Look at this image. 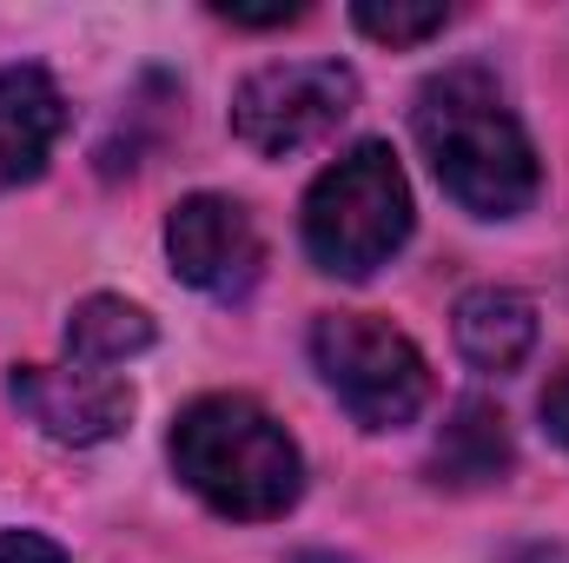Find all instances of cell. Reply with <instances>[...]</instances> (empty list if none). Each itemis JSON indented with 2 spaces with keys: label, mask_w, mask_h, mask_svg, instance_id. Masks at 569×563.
I'll return each instance as SVG.
<instances>
[{
  "label": "cell",
  "mask_w": 569,
  "mask_h": 563,
  "mask_svg": "<svg viewBox=\"0 0 569 563\" xmlns=\"http://www.w3.org/2000/svg\"><path fill=\"white\" fill-rule=\"evenodd\" d=\"M0 563H67V551L40 531H0Z\"/></svg>",
  "instance_id": "5bb4252c"
},
{
  "label": "cell",
  "mask_w": 569,
  "mask_h": 563,
  "mask_svg": "<svg viewBox=\"0 0 569 563\" xmlns=\"http://www.w3.org/2000/svg\"><path fill=\"white\" fill-rule=\"evenodd\" d=\"M7 398L40 424L53 444H107L133 424V385L113 372H87V365H13Z\"/></svg>",
  "instance_id": "52a82bcc"
},
{
  "label": "cell",
  "mask_w": 569,
  "mask_h": 563,
  "mask_svg": "<svg viewBox=\"0 0 569 563\" xmlns=\"http://www.w3.org/2000/svg\"><path fill=\"white\" fill-rule=\"evenodd\" d=\"M510 464H517V451H510V424H503L497 405H483V398H463V405L450 412V424H443L437 451H430V477L450 484V491L503 484Z\"/></svg>",
  "instance_id": "30bf717a"
},
{
  "label": "cell",
  "mask_w": 569,
  "mask_h": 563,
  "mask_svg": "<svg viewBox=\"0 0 569 563\" xmlns=\"http://www.w3.org/2000/svg\"><path fill=\"white\" fill-rule=\"evenodd\" d=\"M67 134V100L40 67H0V186L40 179Z\"/></svg>",
  "instance_id": "ba28073f"
},
{
  "label": "cell",
  "mask_w": 569,
  "mask_h": 563,
  "mask_svg": "<svg viewBox=\"0 0 569 563\" xmlns=\"http://www.w3.org/2000/svg\"><path fill=\"white\" fill-rule=\"evenodd\" d=\"M172 471L199 504L239 524L284 517L305 491V457L284 437V424L266 405L232 398V392L192 398L172 418Z\"/></svg>",
  "instance_id": "7a4b0ae2"
},
{
  "label": "cell",
  "mask_w": 569,
  "mask_h": 563,
  "mask_svg": "<svg viewBox=\"0 0 569 563\" xmlns=\"http://www.w3.org/2000/svg\"><path fill=\"white\" fill-rule=\"evenodd\" d=\"M411 239V179L385 140L351 146L305 192V253L331 279H371Z\"/></svg>",
  "instance_id": "3957f363"
},
{
  "label": "cell",
  "mask_w": 569,
  "mask_h": 563,
  "mask_svg": "<svg viewBox=\"0 0 569 563\" xmlns=\"http://www.w3.org/2000/svg\"><path fill=\"white\" fill-rule=\"evenodd\" d=\"M311 365L365 431H398L430 405L425 352L371 312H325L311 325Z\"/></svg>",
  "instance_id": "277c9868"
},
{
  "label": "cell",
  "mask_w": 569,
  "mask_h": 563,
  "mask_svg": "<svg viewBox=\"0 0 569 563\" xmlns=\"http://www.w3.org/2000/svg\"><path fill=\"white\" fill-rule=\"evenodd\" d=\"M212 13H219V20H232V27H291V20H305V7H298V0H272V7H239V0H219Z\"/></svg>",
  "instance_id": "4fadbf2b"
},
{
  "label": "cell",
  "mask_w": 569,
  "mask_h": 563,
  "mask_svg": "<svg viewBox=\"0 0 569 563\" xmlns=\"http://www.w3.org/2000/svg\"><path fill=\"white\" fill-rule=\"evenodd\" d=\"M351 20H358V33H371L385 47H418L430 33H443L450 7L443 0H358Z\"/></svg>",
  "instance_id": "7c38bea8"
},
{
  "label": "cell",
  "mask_w": 569,
  "mask_h": 563,
  "mask_svg": "<svg viewBox=\"0 0 569 563\" xmlns=\"http://www.w3.org/2000/svg\"><path fill=\"white\" fill-rule=\"evenodd\" d=\"M166 259L172 273L206 298H246L266 273V233L259 219L226 192H192L166 219Z\"/></svg>",
  "instance_id": "8992f818"
},
{
  "label": "cell",
  "mask_w": 569,
  "mask_h": 563,
  "mask_svg": "<svg viewBox=\"0 0 569 563\" xmlns=\"http://www.w3.org/2000/svg\"><path fill=\"white\" fill-rule=\"evenodd\" d=\"M351 107H358V73L351 67L279 60V67H259L232 93V134L266 159H291L305 146L331 140L338 120H351Z\"/></svg>",
  "instance_id": "5b68a950"
},
{
  "label": "cell",
  "mask_w": 569,
  "mask_h": 563,
  "mask_svg": "<svg viewBox=\"0 0 569 563\" xmlns=\"http://www.w3.org/2000/svg\"><path fill=\"white\" fill-rule=\"evenodd\" d=\"M450 332H457V352L477 372H517L537 352V305L510 285H477V292L457 298Z\"/></svg>",
  "instance_id": "9c48e42d"
},
{
  "label": "cell",
  "mask_w": 569,
  "mask_h": 563,
  "mask_svg": "<svg viewBox=\"0 0 569 563\" xmlns=\"http://www.w3.org/2000/svg\"><path fill=\"white\" fill-rule=\"evenodd\" d=\"M543 424H550V437L569 451V365L550 378V392H543Z\"/></svg>",
  "instance_id": "9a60e30c"
},
{
  "label": "cell",
  "mask_w": 569,
  "mask_h": 563,
  "mask_svg": "<svg viewBox=\"0 0 569 563\" xmlns=\"http://www.w3.org/2000/svg\"><path fill=\"white\" fill-rule=\"evenodd\" d=\"M411 127L437 186L477 219H517L537 199V146L483 67H450L425 80Z\"/></svg>",
  "instance_id": "6da1fadb"
},
{
  "label": "cell",
  "mask_w": 569,
  "mask_h": 563,
  "mask_svg": "<svg viewBox=\"0 0 569 563\" xmlns=\"http://www.w3.org/2000/svg\"><path fill=\"white\" fill-rule=\"evenodd\" d=\"M146 345H152V318H146L133 298L93 292V298H80L73 318H67V352H73V365H87V372L127 365V358H140Z\"/></svg>",
  "instance_id": "8fae6325"
}]
</instances>
